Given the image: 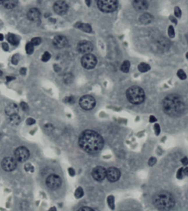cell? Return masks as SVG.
Here are the masks:
<instances>
[{"mask_svg": "<svg viewBox=\"0 0 188 211\" xmlns=\"http://www.w3.org/2000/svg\"><path fill=\"white\" fill-rule=\"evenodd\" d=\"M71 79H72V77L71 76H70L69 75H67V76L65 77V79H64L65 81L67 83H69L70 81H72V80H71Z\"/></svg>", "mask_w": 188, "mask_h": 211, "instance_id": "bcb514c9", "label": "cell"}, {"mask_svg": "<svg viewBox=\"0 0 188 211\" xmlns=\"http://www.w3.org/2000/svg\"><path fill=\"white\" fill-rule=\"evenodd\" d=\"M134 8L138 11H143L147 10L148 7V3L145 1L136 0L133 2Z\"/></svg>", "mask_w": 188, "mask_h": 211, "instance_id": "ac0fdd59", "label": "cell"}, {"mask_svg": "<svg viewBox=\"0 0 188 211\" xmlns=\"http://www.w3.org/2000/svg\"><path fill=\"white\" fill-rule=\"evenodd\" d=\"M9 121L12 125H17L20 122V118L18 114H15L10 116Z\"/></svg>", "mask_w": 188, "mask_h": 211, "instance_id": "603a6c76", "label": "cell"}, {"mask_svg": "<svg viewBox=\"0 0 188 211\" xmlns=\"http://www.w3.org/2000/svg\"><path fill=\"white\" fill-rule=\"evenodd\" d=\"M157 46L159 50L162 52H165L169 49L171 44L167 39L162 38L158 40Z\"/></svg>", "mask_w": 188, "mask_h": 211, "instance_id": "e0dca14e", "label": "cell"}, {"mask_svg": "<svg viewBox=\"0 0 188 211\" xmlns=\"http://www.w3.org/2000/svg\"><path fill=\"white\" fill-rule=\"evenodd\" d=\"M127 99L130 103L139 104L143 103L145 100V93L143 88L138 86H133L127 90Z\"/></svg>", "mask_w": 188, "mask_h": 211, "instance_id": "277c9868", "label": "cell"}, {"mask_svg": "<svg viewBox=\"0 0 188 211\" xmlns=\"http://www.w3.org/2000/svg\"><path fill=\"white\" fill-rule=\"evenodd\" d=\"M54 12L59 15H63L68 10V5L64 1H57L54 5Z\"/></svg>", "mask_w": 188, "mask_h": 211, "instance_id": "5bb4252c", "label": "cell"}, {"mask_svg": "<svg viewBox=\"0 0 188 211\" xmlns=\"http://www.w3.org/2000/svg\"><path fill=\"white\" fill-rule=\"evenodd\" d=\"M130 63L128 61H125L122 64L120 69L124 73H128L130 69Z\"/></svg>", "mask_w": 188, "mask_h": 211, "instance_id": "484cf974", "label": "cell"}, {"mask_svg": "<svg viewBox=\"0 0 188 211\" xmlns=\"http://www.w3.org/2000/svg\"><path fill=\"white\" fill-rule=\"evenodd\" d=\"M154 206L161 211H168L172 209L175 200L172 195L169 192L162 191L157 193L153 198Z\"/></svg>", "mask_w": 188, "mask_h": 211, "instance_id": "3957f363", "label": "cell"}, {"mask_svg": "<svg viewBox=\"0 0 188 211\" xmlns=\"http://www.w3.org/2000/svg\"><path fill=\"white\" fill-rule=\"evenodd\" d=\"M77 49L82 54H89L93 49V45L89 41L83 40L78 44Z\"/></svg>", "mask_w": 188, "mask_h": 211, "instance_id": "8fae6325", "label": "cell"}, {"mask_svg": "<svg viewBox=\"0 0 188 211\" xmlns=\"http://www.w3.org/2000/svg\"><path fill=\"white\" fill-rule=\"evenodd\" d=\"M2 47L5 51H8L9 50V46H8V44H7L6 42H4V43L2 44Z\"/></svg>", "mask_w": 188, "mask_h": 211, "instance_id": "ee69618b", "label": "cell"}, {"mask_svg": "<svg viewBox=\"0 0 188 211\" xmlns=\"http://www.w3.org/2000/svg\"><path fill=\"white\" fill-rule=\"evenodd\" d=\"M97 6L102 12L109 13L117 10L118 2L114 0H101L97 2Z\"/></svg>", "mask_w": 188, "mask_h": 211, "instance_id": "5b68a950", "label": "cell"}, {"mask_svg": "<svg viewBox=\"0 0 188 211\" xmlns=\"http://www.w3.org/2000/svg\"><path fill=\"white\" fill-rule=\"evenodd\" d=\"M183 172H184V174L188 175V167H186L185 169H183Z\"/></svg>", "mask_w": 188, "mask_h": 211, "instance_id": "f5cc1de1", "label": "cell"}, {"mask_svg": "<svg viewBox=\"0 0 188 211\" xmlns=\"http://www.w3.org/2000/svg\"><path fill=\"white\" fill-rule=\"evenodd\" d=\"M84 195V192L81 187H78L75 192V196L77 198H80Z\"/></svg>", "mask_w": 188, "mask_h": 211, "instance_id": "83f0119b", "label": "cell"}, {"mask_svg": "<svg viewBox=\"0 0 188 211\" xmlns=\"http://www.w3.org/2000/svg\"><path fill=\"white\" fill-rule=\"evenodd\" d=\"M168 34L169 36L171 38H173L174 37L175 35V32H174V30L172 26H169V28H168Z\"/></svg>", "mask_w": 188, "mask_h": 211, "instance_id": "836d02e7", "label": "cell"}, {"mask_svg": "<svg viewBox=\"0 0 188 211\" xmlns=\"http://www.w3.org/2000/svg\"><path fill=\"white\" fill-rule=\"evenodd\" d=\"M19 61V56L18 54H15L12 56V58L11 59L12 63L14 65H17Z\"/></svg>", "mask_w": 188, "mask_h": 211, "instance_id": "4dcf8cb0", "label": "cell"}, {"mask_svg": "<svg viewBox=\"0 0 188 211\" xmlns=\"http://www.w3.org/2000/svg\"><path fill=\"white\" fill-rule=\"evenodd\" d=\"M7 40L10 44L13 45H18L19 42L20 40L19 37L15 35L12 34H10L8 35Z\"/></svg>", "mask_w": 188, "mask_h": 211, "instance_id": "44dd1931", "label": "cell"}, {"mask_svg": "<svg viewBox=\"0 0 188 211\" xmlns=\"http://www.w3.org/2000/svg\"><path fill=\"white\" fill-rule=\"evenodd\" d=\"M20 107L24 111H27L29 109L28 105L24 102H22L20 103Z\"/></svg>", "mask_w": 188, "mask_h": 211, "instance_id": "74e56055", "label": "cell"}, {"mask_svg": "<svg viewBox=\"0 0 188 211\" xmlns=\"http://www.w3.org/2000/svg\"><path fill=\"white\" fill-rule=\"evenodd\" d=\"M120 177V172L115 167H110L106 171V177L109 182H116Z\"/></svg>", "mask_w": 188, "mask_h": 211, "instance_id": "4fadbf2b", "label": "cell"}, {"mask_svg": "<svg viewBox=\"0 0 188 211\" xmlns=\"http://www.w3.org/2000/svg\"><path fill=\"white\" fill-rule=\"evenodd\" d=\"M18 2L17 1H4L3 5L8 10H11L14 8L17 5Z\"/></svg>", "mask_w": 188, "mask_h": 211, "instance_id": "7402d4cb", "label": "cell"}, {"mask_svg": "<svg viewBox=\"0 0 188 211\" xmlns=\"http://www.w3.org/2000/svg\"><path fill=\"white\" fill-rule=\"evenodd\" d=\"M153 17L149 13H144L140 17V21L143 24H148L153 20Z\"/></svg>", "mask_w": 188, "mask_h": 211, "instance_id": "ffe728a7", "label": "cell"}, {"mask_svg": "<svg viewBox=\"0 0 188 211\" xmlns=\"http://www.w3.org/2000/svg\"><path fill=\"white\" fill-rule=\"evenodd\" d=\"M19 112L18 106L15 103H11L8 105L5 109V113L9 117L18 114Z\"/></svg>", "mask_w": 188, "mask_h": 211, "instance_id": "d6986e66", "label": "cell"}, {"mask_svg": "<svg viewBox=\"0 0 188 211\" xmlns=\"http://www.w3.org/2000/svg\"><path fill=\"white\" fill-rule=\"evenodd\" d=\"M17 166V160L13 157H6L1 162V166L2 169L6 172H12L14 171L16 168Z\"/></svg>", "mask_w": 188, "mask_h": 211, "instance_id": "30bf717a", "label": "cell"}, {"mask_svg": "<svg viewBox=\"0 0 188 211\" xmlns=\"http://www.w3.org/2000/svg\"><path fill=\"white\" fill-rule=\"evenodd\" d=\"M51 58V54H49V52H45L43 55L42 56V58L41 59L43 62H47Z\"/></svg>", "mask_w": 188, "mask_h": 211, "instance_id": "1f68e13d", "label": "cell"}, {"mask_svg": "<svg viewBox=\"0 0 188 211\" xmlns=\"http://www.w3.org/2000/svg\"><path fill=\"white\" fill-rule=\"evenodd\" d=\"M156 162V159L155 157H151L148 161V164L150 166H153Z\"/></svg>", "mask_w": 188, "mask_h": 211, "instance_id": "60d3db41", "label": "cell"}, {"mask_svg": "<svg viewBox=\"0 0 188 211\" xmlns=\"http://www.w3.org/2000/svg\"><path fill=\"white\" fill-rule=\"evenodd\" d=\"M77 27L86 33H90L91 31V28L90 25L85 23H79L77 24Z\"/></svg>", "mask_w": 188, "mask_h": 211, "instance_id": "cb8c5ba5", "label": "cell"}, {"mask_svg": "<svg viewBox=\"0 0 188 211\" xmlns=\"http://www.w3.org/2000/svg\"><path fill=\"white\" fill-rule=\"evenodd\" d=\"M177 75L179 78L181 80H185L187 78V75L182 69H179L177 72Z\"/></svg>", "mask_w": 188, "mask_h": 211, "instance_id": "f546056e", "label": "cell"}, {"mask_svg": "<svg viewBox=\"0 0 188 211\" xmlns=\"http://www.w3.org/2000/svg\"><path fill=\"white\" fill-rule=\"evenodd\" d=\"M1 136H2V135H1V133H0V139H1Z\"/></svg>", "mask_w": 188, "mask_h": 211, "instance_id": "91938a15", "label": "cell"}, {"mask_svg": "<svg viewBox=\"0 0 188 211\" xmlns=\"http://www.w3.org/2000/svg\"><path fill=\"white\" fill-rule=\"evenodd\" d=\"M96 101L95 98L90 95H85L81 97L79 100L80 107L85 110H91L95 106Z\"/></svg>", "mask_w": 188, "mask_h": 211, "instance_id": "52a82bcc", "label": "cell"}, {"mask_svg": "<svg viewBox=\"0 0 188 211\" xmlns=\"http://www.w3.org/2000/svg\"><path fill=\"white\" fill-rule=\"evenodd\" d=\"M27 16L28 19L31 20V21H38L39 19L41 16L40 14V12L38 8H31L30 10L28 11V13H27Z\"/></svg>", "mask_w": 188, "mask_h": 211, "instance_id": "2e32d148", "label": "cell"}, {"mask_svg": "<svg viewBox=\"0 0 188 211\" xmlns=\"http://www.w3.org/2000/svg\"><path fill=\"white\" fill-rule=\"evenodd\" d=\"M170 19H171V20L172 22H173L174 23H175V24H177V20H176V19L175 18H174L173 17H172V16H171V17H170Z\"/></svg>", "mask_w": 188, "mask_h": 211, "instance_id": "816d5d0a", "label": "cell"}, {"mask_svg": "<svg viewBox=\"0 0 188 211\" xmlns=\"http://www.w3.org/2000/svg\"><path fill=\"white\" fill-rule=\"evenodd\" d=\"M107 203L109 204V207L112 209L113 210L114 208V198L113 196H109L107 198Z\"/></svg>", "mask_w": 188, "mask_h": 211, "instance_id": "f1b7e54d", "label": "cell"}, {"mask_svg": "<svg viewBox=\"0 0 188 211\" xmlns=\"http://www.w3.org/2000/svg\"><path fill=\"white\" fill-rule=\"evenodd\" d=\"M187 39H188V34L187 35Z\"/></svg>", "mask_w": 188, "mask_h": 211, "instance_id": "94428289", "label": "cell"}, {"mask_svg": "<svg viewBox=\"0 0 188 211\" xmlns=\"http://www.w3.org/2000/svg\"><path fill=\"white\" fill-rule=\"evenodd\" d=\"M181 162L182 163L183 165L186 166L188 164V159L187 157H185L182 158V159L181 160Z\"/></svg>", "mask_w": 188, "mask_h": 211, "instance_id": "f6af8a7d", "label": "cell"}, {"mask_svg": "<svg viewBox=\"0 0 188 211\" xmlns=\"http://www.w3.org/2000/svg\"><path fill=\"white\" fill-rule=\"evenodd\" d=\"M81 63L85 69H93L97 64V59L94 54H84L81 59Z\"/></svg>", "mask_w": 188, "mask_h": 211, "instance_id": "8992f818", "label": "cell"}, {"mask_svg": "<svg viewBox=\"0 0 188 211\" xmlns=\"http://www.w3.org/2000/svg\"><path fill=\"white\" fill-rule=\"evenodd\" d=\"M156 120H157L156 118H155L154 116H150V122L151 123H154V122H155Z\"/></svg>", "mask_w": 188, "mask_h": 211, "instance_id": "681fc988", "label": "cell"}, {"mask_svg": "<svg viewBox=\"0 0 188 211\" xmlns=\"http://www.w3.org/2000/svg\"><path fill=\"white\" fill-rule=\"evenodd\" d=\"M78 211H95L93 209L88 207H83L80 208Z\"/></svg>", "mask_w": 188, "mask_h": 211, "instance_id": "7bdbcfd3", "label": "cell"}, {"mask_svg": "<svg viewBox=\"0 0 188 211\" xmlns=\"http://www.w3.org/2000/svg\"><path fill=\"white\" fill-rule=\"evenodd\" d=\"M174 14H175V15L178 18H180L181 17L182 11L178 7H175V8H174Z\"/></svg>", "mask_w": 188, "mask_h": 211, "instance_id": "d590c367", "label": "cell"}, {"mask_svg": "<svg viewBox=\"0 0 188 211\" xmlns=\"http://www.w3.org/2000/svg\"><path fill=\"white\" fill-rule=\"evenodd\" d=\"M2 74V72L1 70H0V76H1Z\"/></svg>", "mask_w": 188, "mask_h": 211, "instance_id": "6f0895ef", "label": "cell"}, {"mask_svg": "<svg viewBox=\"0 0 188 211\" xmlns=\"http://www.w3.org/2000/svg\"><path fill=\"white\" fill-rule=\"evenodd\" d=\"M29 151L27 148L20 146L15 149V159L17 161L23 162L26 161L29 157Z\"/></svg>", "mask_w": 188, "mask_h": 211, "instance_id": "ba28073f", "label": "cell"}, {"mask_svg": "<svg viewBox=\"0 0 188 211\" xmlns=\"http://www.w3.org/2000/svg\"><path fill=\"white\" fill-rule=\"evenodd\" d=\"M30 42L34 46H38L41 44V39L40 38H34L32 39Z\"/></svg>", "mask_w": 188, "mask_h": 211, "instance_id": "d6a6232c", "label": "cell"}, {"mask_svg": "<svg viewBox=\"0 0 188 211\" xmlns=\"http://www.w3.org/2000/svg\"><path fill=\"white\" fill-rule=\"evenodd\" d=\"M46 184L49 189L56 190L61 186L62 180L59 176L55 174H51L47 178Z\"/></svg>", "mask_w": 188, "mask_h": 211, "instance_id": "9c48e42d", "label": "cell"}, {"mask_svg": "<svg viewBox=\"0 0 188 211\" xmlns=\"http://www.w3.org/2000/svg\"><path fill=\"white\" fill-rule=\"evenodd\" d=\"M68 172H69V175L72 177H73L75 175V171L74 169L72 168H70L68 169Z\"/></svg>", "mask_w": 188, "mask_h": 211, "instance_id": "7dc6e473", "label": "cell"}, {"mask_svg": "<svg viewBox=\"0 0 188 211\" xmlns=\"http://www.w3.org/2000/svg\"><path fill=\"white\" fill-rule=\"evenodd\" d=\"M3 2L4 1H0V5H2L3 3Z\"/></svg>", "mask_w": 188, "mask_h": 211, "instance_id": "9f6ffc18", "label": "cell"}, {"mask_svg": "<svg viewBox=\"0 0 188 211\" xmlns=\"http://www.w3.org/2000/svg\"><path fill=\"white\" fill-rule=\"evenodd\" d=\"M183 168H180L179 170H178V172H177V177L178 179H182L183 177V174H184V172H183Z\"/></svg>", "mask_w": 188, "mask_h": 211, "instance_id": "8d00e7d4", "label": "cell"}, {"mask_svg": "<svg viewBox=\"0 0 188 211\" xmlns=\"http://www.w3.org/2000/svg\"><path fill=\"white\" fill-rule=\"evenodd\" d=\"M14 79H15V77H11V76H8V77H6V80L8 82H10V81H12Z\"/></svg>", "mask_w": 188, "mask_h": 211, "instance_id": "f907efd6", "label": "cell"}, {"mask_svg": "<svg viewBox=\"0 0 188 211\" xmlns=\"http://www.w3.org/2000/svg\"><path fill=\"white\" fill-rule=\"evenodd\" d=\"M26 124L28 125H33V124H34L35 123V120L33 118H28V119L26 120Z\"/></svg>", "mask_w": 188, "mask_h": 211, "instance_id": "b9f144b4", "label": "cell"}, {"mask_svg": "<svg viewBox=\"0 0 188 211\" xmlns=\"http://www.w3.org/2000/svg\"><path fill=\"white\" fill-rule=\"evenodd\" d=\"M3 38H4V37H3V34H0V41H2V40H3Z\"/></svg>", "mask_w": 188, "mask_h": 211, "instance_id": "11a10c76", "label": "cell"}, {"mask_svg": "<svg viewBox=\"0 0 188 211\" xmlns=\"http://www.w3.org/2000/svg\"><path fill=\"white\" fill-rule=\"evenodd\" d=\"M154 129H155V132L157 135H159V134L160 133V127L159 125L158 124H156L154 126Z\"/></svg>", "mask_w": 188, "mask_h": 211, "instance_id": "ab89813d", "label": "cell"}, {"mask_svg": "<svg viewBox=\"0 0 188 211\" xmlns=\"http://www.w3.org/2000/svg\"><path fill=\"white\" fill-rule=\"evenodd\" d=\"M25 50L27 54H31L34 51V46L31 42H28L25 47Z\"/></svg>", "mask_w": 188, "mask_h": 211, "instance_id": "4316f807", "label": "cell"}, {"mask_svg": "<svg viewBox=\"0 0 188 211\" xmlns=\"http://www.w3.org/2000/svg\"><path fill=\"white\" fill-rule=\"evenodd\" d=\"M162 107L164 112L167 114L172 117H177L184 111L185 103L179 95L171 94L164 99Z\"/></svg>", "mask_w": 188, "mask_h": 211, "instance_id": "7a4b0ae2", "label": "cell"}, {"mask_svg": "<svg viewBox=\"0 0 188 211\" xmlns=\"http://www.w3.org/2000/svg\"><path fill=\"white\" fill-rule=\"evenodd\" d=\"M26 73V69L25 68H22L21 69H20V73L22 75H25Z\"/></svg>", "mask_w": 188, "mask_h": 211, "instance_id": "c3c4849f", "label": "cell"}, {"mask_svg": "<svg viewBox=\"0 0 188 211\" xmlns=\"http://www.w3.org/2000/svg\"><path fill=\"white\" fill-rule=\"evenodd\" d=\"M79 145L84 151L94 154L101 150L104 146L103 138L99 133L86 130L81 134L79 139Z\"/></svg>", "mask_w": 188, "mask_h": 211, "instance_id": "6da1fadb", "label": "cell"}, {"mask_svg": "<svg viewBox=\"0 0 188 211\" xmlns=\"http://www.w3.org/2000/svg\"><path fill=\"white\" fill-rule=\"evenodd\" d=\"M92 176L95 180L99 182L102 181L106 177V170L101 166L95 167L93 170Z\"/></svg>", "mask_w": 188, "mask_h": 211, "instance_id": "7c38bea8", "label": "cell"}, {"mask_svg": "<svg viewBox=\"0 0 188 211\" xmlns=\"http://www.w3.org/2000/svg\"><path fill=\"white\" fill-rule=\"evenodd\" d=\"M74 98L73 96H69V97H67L66 98H65V101L67 103H74Z\"/></svg>", "mask_w": 188, "mask_h": 211, "instance_id": "f35d334b", "label": "cell"}, {"mask_svg": "<svg viewBox=\"0 0 188 211\" xmlns=\"http://www.w3.org/2000/svg\"><path fill=\"white\" fill-rule=\"evenodd\" d=\"M25 170L28 172H33L34 171V167L31 164H26L25 165Z\"/></svg>", "mask_w": 188, "mask_h": 211, "instance_id": "e575fe53", "label": "cell"}, {"mask_svg": "<svg viewBox=\"0 0 188 211\" xmlns=\"http://www.w3.org/2000/svg\"><path fill=\"white\" fill-rule=\"evenodd\" d=\"M186 57H187V58H188V52H187V54H186Z\"/></svg>", "mask_w": 188, "mask_h": 211, "instance_id": "680465c9", "label": "cell"}, {"mask_svg": "<svg viewBox=\"0 0 188 211\" xmlns=\"http://www.w3.org/2000/svg\"><path fill=\"white\" fill-rule=\"evenodd\" d=\"M49 211H56V208H55V207H52V208H51L49 210Z\"/></svg>", "mask_w": 188, "mask_h": 211, "instance_id": "db71d44e", "label": "cell"}, {"mask_svg": "<svg viewBox=\"0 0 188 211\" xmlns=\"http://www.w3.org/2000/svg\"><path fill=\"white\" fill-rule=\"evenodd\" d=\"M53 44L58 49H62L68 44V40L64 36L57 35L53 40Z\"/></svg>", "mask_w": 188, "mask_h": 211, "instance_id": "9a60e30c", "label": "cell"}, {"mask_svg": "<svg viewBox=\"0 0 188 211\" xmlns=\"http://www.w3.org/2000/svg\"><path fill=\"white\" fill-rule=\"evenodd\" d=\"M138 69L140 72L145 73L150 69V67L148 64L145 63H141L138 65Z\"/></svg>", "mask_w": 188, "mask_h": 211, "instance_id": "d4e9b609", "label": "cell"}]
</instances>
